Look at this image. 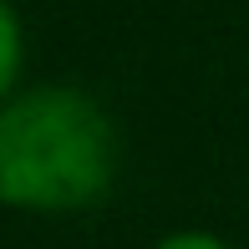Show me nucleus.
I'll use <instances>...</instances> for the list:
<instances>
[{"label":"nucleus","mask_w":249,"mask_h":249,"mask_svg":"<svg viewBox=\"0 0 249 249\" xmlns=\"http://www.w3.org/2000/svg\"><path fill=\"white\" fill-rule=\"evenodd\" d=\"M153 249H229L219 239V234H209V229H178V234H168V239H158Z\"/></svg>","instance_id":"7ed1b4c3"},{"label":"nucleus","mask_w":249,"mask_h":249,"mask_svg":"<svg viewBox=\"0 0 249 249\" xmlns=\"http://www.w3.org/2000/svg\"><path fill=\"white\" fill-rule=\"evenodd\" d=\"M20 61H26V36H20V16L10 0H0V102L16 97Z\"/></svg>","instance_id":"f03ea898"},{"label":"nucleus","mask_w":249,"mask_h":249,"mask_svg":"<svg viewBox=\"0 0 249 249\" xmlns=\"http://www.w3.org/2000/svg\"><path fill=\"white\" fill-rule=\"evenodd\" d=\"M117 127L76 87H31L0 102V203L76 213L112 194Z\"/></svg>","instance_id":"f257e3e1"}]
</instances>
